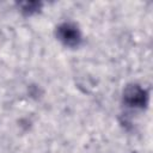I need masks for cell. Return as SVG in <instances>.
Segmentation results:
<instances>
[{
  "mask_svg": "<svg viewBox=\"0 0 153 153\" xmlns=\"http://www.w3.org/2000/svg\"><path fill=\"white\" fill-rule=\"evenodd\" d=\"M19 6H20V8H22L20 11H22L24 14L31 16V14H33V13H36V12L39 11L42 4H41V2L30 1V2H22V4H19Z\"/></svg>",
  "mask_w": 153,
  "mask_h": 153,
  "instance_id": "cell-3",
  "label": "cell"
},
{
  "mask_svg": "<svg viewBox=\"0 0 153 153\" xmlns=\"http://www.w3.org/2000/svg\"><path fill=\"white\" fill-rule=\"evenodd\" d=\"M123 102L127 106L143 109L148 103V92L137 84H130L123 91Z\"/></svg>",
  "mask_w": 153,
  "mask_h": 153,
  "instance_id": "cell-2",
  "label": "cell"
},
{
  "mask_svg": "<svg viewBox=\"0 0 153 153\" xmlns=\"http://www.w3.org/2000/svg\"><path fill=\"white\" fill-rule=\"evenodd\" d=\"M57 39L66 47L76 48L80 45L82 37L79 27L73 23H62L56 27Z\"/></svg>",
  "mask_w": 153,
  "mask_h": 153,
  "instance_id": "cell-1",
  "label": "cell"
}]
</instances>
